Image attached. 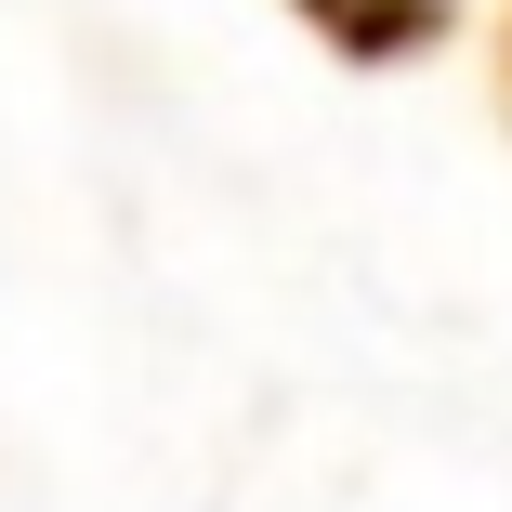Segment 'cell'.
<instances>
[{"mask_svg":"<svg viewBox=\"0 0 512 512\" xmlns=\"http://www.w3.org/2000/svg\"><path fill=\"white\" fill-rule=\"evenodd\" d=\"M289 14L316 27L329 53H355V66H407V53H434V40H447L460 0H289Z\"/></svg>","mask_w":512,"mask_h":512,"instance_id":"obj_1","label":"cell"},{"mask_svg":"<svg viewBox=\"0 0 512 512\" xmlns=\"http://www.w3.org/2000/svg\"><path fill=\"white\" fill-rule=\"evenodd\" d=\"M499 106H512V40H499Z\"/></svg>","mask_w":512,"mask_h":512,"instance_id":"obj_2","label":"cell"}]
</instances>
